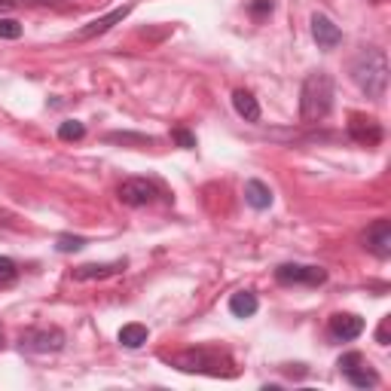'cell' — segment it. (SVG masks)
Instances as JSON below:
<instances>
[{"mask_svg":"<svg viewBox=\"0 0 391 391\" xmlns=\"http://www.w3.org/2000/svg\"><path fill=\"white\" fill-rule=\"evenodd\" d=\"M355 364H361V355H358V351H351V355L340 358V370H349V367H355Z\"/></svg>","mask_w":391,"mask_h":391,"instance_id":"obj_24","label":"cell"},{"mask_svg":"<svg viewBox=\"0 0 391 391\" xmlns=\"http://www.w3.org/2000/svg\"><path fill=\"white\" fill-rule=\"evenodd\" d=\"M376 340H379V346H388V318L382 321V327H379V333H376Z\"/></svg>","mask_w":391,"mask_h":391,"instance_id":"obj_25","label":"cell"},{"mask_svg":"<svg viewBox=\"0 0 391 391\" xmlns=\"http://www.w3.org/2000/svg\"><path fill=\"white\" fill-rule=\"evenodd\" d=\"M117 196H119V202H122V205L141 208V205H150L153 199L159 196V187H156L153 181H147V178H128V181H122V183H119Z\"/></svg>","mask_w":391,"mask_h":391,"instance_id":"obj_3","label":"cell"},{"mask_svg":"<svg viewBox=\"0 0 391 391\" xmlns=\"http://www.w3.org/2000/svg\"><path fill=\"white\" fill-rule=\"evenodd\" d=\"M56 248L61 251V254H71V251H80V248H86V239H80V235H61Z\"/></svg>","mask_w":391,"mask_h":391,"instance_id":"obj_19","label":"cell"},{"mask_svg":"<svg viewBox=\"0 0 391 391\" xmlns=\"http://www.w3.org/2000/svg\"><path fill=\"white\" fill-rule=\"evenodd\" d=\"M61 342H65V336H61L58 331H52V333H46V331H31L22 336V346L25 349H34V351H58L61 349Z\"/></svg>","mask_w":391,"mask_h":391,"instance_id":"obj_9","label":"cell"},{"mask_svg":"<svg viewBox=\"0 0 391 391\" xmlns=\"http://www.w3.org/2000/svg\"><path fill=\"white\" fill-rule=\"evenodd\" d=\"M83 135H86V126H83V122H76V119H67V122H61V126H58V138H61V141H80Z\"/></svg>","mask_w":391,"mask_h":391,"instance_id":"obj_18","label":"cell"},{"mask_svg":"<svg viewBox=\"0 0 391 391\" xmlns=\"http://www.w3.org/2000/svg\"><path fill=\"white\" fill-rule=\"evenodd\" d=\"M233 107H235V113H239L242 119H248V122H257L260 119V104H257V98L251 95V92L235 89L233 92Z\"/></svg>","mask_w":391,"mask_h":391,"instance_id":"obj_12","label":"cell"},{"mask_svg":"<svg viewBox=\"0 0 391 391\" xmlns=\"http://www.w3.org/2000/svg\"><path fill=\"white\" fill-rule=\"evenodd\" d=\"M349 132H351V138H355L358 144H376L382 138V128L376 126V122H373V119H361V117L351 119Z\"/></svg>","mask_w":391,"mask_h":391,"instance_id":"obj_13","label":"cell"},{"mask_svg":"<svg viewBox=\"0 0 391 391\" xmlns=\"http://www.w3.org/2000/svg\"><path fill=\"white\" fill-rule=\"evenodd\" d=\"M147 336L150 333H147V327H144V324H126L119 331V342L126 349H141L144 342H147Z\"/></svg>","mask_w":391,"mask_h":391,"instance_id":"obj_16","label":"cell"},{"mask_svg":"<svg viewBox=\"0 0 391 391\" xmlns=\"http://www.w3.org/2000/svg\"><path fill=\"white\" fill-rule=\"evenodd\" d=\"M244 199H248L251 208L266 211L272 205V190L266 187L263 181H248V183H244Z\"/></svg>","mask_w":391,"mask_h":391,"instance_id":"obj_11","label":"cell"},{"mask_svg":"<svg viewBox=\"0 0 391 391\" xmlns=\"http://www.w3.org/2000/svg\"><path fill=\"white\" fill-rule=\"evenodd\" d=\"M172 138L181 144L183 150H193V147H196V135H190L187 128H174V132H172Z\"/></svg>","mask_w":391,"mask_h":391,"instance_id":"obj_22","label":"cell"},{"mask_svg":"<svg viewBox=\"0 0 391 391\" xmlns=\"http://www.w3.org/2000/svg\"><path fill=\"white\" fill-rule=\"evenodd\" d=\"M333 107V80L327 74H309L303 83L300 117L303 122H318L331 113Z\"/></svg>","mask_w":391,"mask_h":391,"instance_id":"obj_1","label":"cell"},{"mask_svg":"<svg viewBox=\"0 0 391 391\" xmlns=\"http://www.w3.org/2000/svg\"><path fill=\"white\" fill-rule=\"evenodd\" d=\"M128 13H132V6H119V10H113L110 15H104V19L89 22V25L80 31V40H89V37H95V34H104V31H110L113 25H117V22L126 19Z\"/></svg>","mask_w":391,"mask_h":391,"instance_id":"obj_10","label":"cell"},{"mask_svg":"<svg viewBox=\"0 0 391 391\" xmlns=\"http://www.w3.org/2000/svg\"><path fill=\"white\" fill-rule=\"evenodd\" d=\"M312 37H315V43L321 49H333V46H340V40H342L340 28H336L327 15H312Z\"/></svg>","mask_w":391,"mask_h":391,"instance_id":"obj_8","label":"cell"},{"mask_svg":"<svg viewBox=\"0 0 391 391\" xmlns=\"http://www.w3.org/2000/svg\"><path fill=\"white\" fill-rule=\"evenodd\" d=\"M15 275H19V269H15V263L10 257H0V285H10V281H15Z\"/></svg>","mask_w":391,"mask_h":391,"instance_id":"obj_21","label":"cell"},{"mask_svg":"<svg viewBox=\"0 0 391 391\" xmlns=\"http://www.w3.org/2000/svg\"><path fill=\"white\" fill-rule=\"evenodd\" d=\"M361 333H364V318L349 315V312H340V315L331 318V336L333 340L349 342V340H358Z\"/></svg>","mask_w":391,"mask_h":391,"instance_id":"obj_6","label":"cell"},{"mask_svg":"<svg viewBox=\"0 0 391 391\" xmlns=\"http://www.w3.org/2000/svg\"><path fill=\"white\" fill-rule=\"evenodd\" d=\"M346 373V379L351 382V385H358V388H373L379 382V376L373 370H367V367L361 364H355V367H349V370H342Z\"/></svg>","mask_w":391,"mask_h":391,"instance_id":"obj_17","label":"cell"},{"mask_svg":"<svg viewBox=\"0 0 391 391\" xmlns=\"http://www.w3.org/2000/svg\"><path fill=\"white\" fill-rule=\"evenodd\" d=\"M174 364H178V370H187V373H214L217 376L220 373V367H217V358L208 355V351H187V355H181V358H174Z\"/></svg>","mask_w":391,"mask_h":391,"instance_id":"obj_7","label":"cell"},{"mask_svg":"<svg viewBox=\"0 0 391 391\" xmlns=\"http://www.w3.org/2000/svg\"><path fill=\"white\" fill-rule=\"evenodd\" d=\"M351 76L370 98H382L388 89V58L382 49H367L351 67Z\"/></svg>","mask_w":391,"mask_h":391,"instance_id":"obj_2","label":"cell"},{"mask_svg":"<svg viewBox=\"0 0 391 391\" xmlns=\"http://www.w3.org/2000/svg\"><path fill=\"white\" fill-rule=\"evenodd\" d=\"M278 285H321L327 281V272L321 266H297V263H285L275 269Z\"/></svg>","mask_w":391,"mask_h":391,"instance_id":"obj_4","label":"cell"},{"mask_svg":"<svg viewBox=\"0 0 391 391\" xmlns=\"http://www.w3.org/2000/svg\"><path fill=\"white\" fill-rule=\"evenodd\" d=\"M229 312L235 318H251L257 312V297L251 290H239V294L229 297Z\"/></svg>","mask_w":391,"mask_h":391,"instance_id":"obj_14","label":"cell"},{"mask_svg":"<svg viewBox=\"0 0 391 391\" xmlns=\"http://www.w3.org/2000/svg\"><path fill=\"white\" fill-rule=\"evenodd\" d=\"M0 37H3V40H19L22 25L15 19H0Z\"/></svg>","mask_w":391,"mask_h":391,"instance_id":"obj_20","label":"cell"},{"mask_svg":"<svg viewBox=\"0 0 391 391\" xmlns=\"http://www.w3.org/2000/svg\"><path fill=\"white\" fill-rule=\"evenodd\" d=\"M13 6V0H0V10H10Z\"/></svg>","mask_w":391,"mask_h":391,"instance_id":"obj_26","label":"cell"},{"mask_svg":"<svg viewBox=\"0 0 391 391\" xmlns=\"http://www.w3.org/2000/svg\"><path fill=\"white\" fill-rule=\"evenodd\" d=\"M251 13L257 15H266V13H272V0H254V3H251Z\"/></svg>","mask_w":391,"mask_h":391,"instance_id":"obj_23","label":"cell"},{"mask_svg":"<svg viewBox=\"0 0 391 391\" xmlns=\"http://www.w3.org/2000/svg\"><path fill=\"white\" fill-rule=\"evenodd\" d=\"M119 269H126V263H101V266H80L74 272L76 281H89V278H107V275H117Z\"/></svg>","mask_w":391,"mask_h":391,"instance_id":"obj_15","label":"cell"},{"mask_svg":"<svg viewBox=\"0 0 391 391\" xmlns=\"http://www.w3.org/2000/svg\"><path fill=\"white\" fill-rule=\"evenodd\" d=\"M364 244H367V251H373L376 257H388L391 254V224L388 220H376V224L367 229Z\"/></svg>","mask_w":391,"mask_h":391,"instance_id":"obj_5","label":"cell"}]
</instances>
